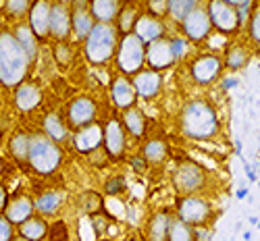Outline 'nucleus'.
Returning <instances> with one entry per match:
<instances>
[{
	"label": "nucleus",
	"instance_id": "473e14b6",
	"mask_svg": "<svg viewBox=\"0 0 260 241\" xmlns=\"http://www.w3.org/2000/svg\"><path fill=\"white\" fill-rule=\"evenodd\" d=\"M60 193L56 191H46V193H42L40 198L34 202V208H38L40 212H44V214H52L60 208Z\"/></svg>",
	"mask_w": 260,
	"mask_h": 241
},
{
	"label": "nucleus",
	"instance_id": "e433bc0d",
	"mask_svg": "<svg viewBox=\"0 0 260 241\" xmlns=\"http://www.w3.org/2000/svg\"><path fill=\"white\" fill-rule=\"evenodd\" d=\"M50 235V241H69V231H67V225H64L62 221L54 223L52 229L48 231Z\"/></svg>",
	"mask_w": 260,
	"mask_h": 241
},
{
	"label": "nucleus",
	"instance_id": "58836bf2",
	"mask_svg": "<svg viewBox=\"0 0 260 241\" xmlns=\"http://www.w3.org/2000/svg\"><path fill=\"white\" fill-rule=\"evenodd\" d=\"M171 50H173V56H175V60L181 58V56H185V52H187V44H185V40H181V38H173V40H171Z\"/></svg>",
	"mask_w": 260,
	"mask_h": 241
},
{
	"label": "nucleus",
	"instance_id": "09e8293b",
	"mask_svg": "<svg viewBox=\"0 0 260 241\" xmlns=\"http://www.w3.org/2000/svg\"><path fill=\"white\" fill-rule=\"evenodd\" d=\"M250 225H258V218L256 216H250Z\"/></svg>",
	"mask_w": 260,
	"mask_h": 241
},
{
	"label": "nucleus",
	"instance_id": "393cba45",
	"mask_svg": "<svg viewBox=\"0 0 260 241\" xmlns=\"http://www.w3.org/2000/svg\"><path fill=\"white\" fill-rule=\"evenodd\" d=\"M123 127L134 137H144V133H146V117H144V113L140 111V108H129V111H125Z\"/></svg>",
	"mask_w": 260,
	"mask_h": 241
},
{
	"label": "nucleus",
	"instance_id": "423d86ee",
	"mask_svg": "<svg viewBox=\"0 0 260 241\" xmlns=\"http://www.w3.org/2000/svg\"><path fill=\"white\" fill-rule=\"evenodd\" d=\"M208 17H210V25L221 31L223 36H231L240 29V15H237V9L233 7V3H227V0H214L206 7Z\"/></svg>",
	"mask_w": 260,
	"mask_h": 241
},
{
	"label": "nucleus",
	"instance_id": "de8ad7c7",
	"mask_svg": "<svg viewBox=\"0 0 260 241\" xmlns=\"http://www.w3.org/2000/svg\"><path fill=\"white\" fill-rule=\"evenodd\" d=\"M235 154L242 158V142L240 140H235Z\"/></svg>",
	"mask_w": 260,
	"mask_h": 241
},
{
	"label": "nucleus",
	"instance_id": "5701e85b",
	"mask_svg": "<svg viewBox=\"0 0 260 241\" xmlns=\"http://www.w3.org/2000/svg\"><path fill=\"white\" fill-rule=\"evenodd\" d=\"M15 100H17V106L21 108V111H31V108H36L42 100V94L36 85L31 83H21L17 87V94H15Z\"/></svg>",
	"mask_w": 260,
	"mask_h": 241
},
{
	"label": "nucleus",
	"instance_id": "39448f33",
	"mask_svg": "<svg viewBox=\"0 0 260 241\" xmlns=\"http://www.w3.org/2000/svg\"><path fill=\"white\" fill-rule=\"evenodd\" d=\"M117 67L123 75H136L146 62V46L134 36L127 33L117 44Z\"/></svg>",
	"mask_w": 260,
	"mask_h": 241
},
{
	"label": "nucleus",
	"instance_id": "bb28decb",
	"mask_svg": "<svg viewBox=\"0 0 260 241\" xmlns=\"http://www.w3.org/2000/svg\"><path fill=\"white\" fill-rule=\"evenodd\" d=\"M119 29L123 31V36L132 33L134 27H136V21L140 19V13H138V7L134 5H121V11H119Z\"/></svg>",
	"mask_w": 260,
	"mask_h": 241
},
{
	"label": "nucleus",
	"instance_id": "cd10ccee",
	"mask_svg": "<svg viewBox=\"0 0 260 241\" xmlns=\"http://www.w3.org/2000/svg\"><path fill=\"white\" fill-rule=\"evenodd\" d=\"M193 239H196V233H193L191 227H187L185 223H181L179 218H171L167 241H193Z\"/></svg>",
	"mask_w": 260,
	"mask_h": 241
},
{
	"label": "nucleus",
	"instance_id": "8fccbe9b",
	"mask_svg": "<svg viewBox=\"0 0 260 241\" xmlns=\"http://www.w3.org/2000/svg\"><path fill=\"white\" fill-rule=\"evenodd\" d=\"M252 239V233H244V241H250Z\"/></svg>",
	"mask_w": 260,
	"mask_h": 241
},
{
	"label": "nucleus",
	"instance_id": "a878e982",
	"mask_svg": "<svg viewBox=\"0 0 260 241\" xmlns=\"http://www.w3.org/2000/svg\"><path fill=\"white\" fill-rule=\"evenodd\" d=\"M46 235H48V227L42 218L31 216L29 221L21 225V239H25V241H42Z\"/></svg>",
	"mask_w": 260,
	"mask_h": 241
},
{
	"label": "nucleus",
	"instance_id": "1a4fd4ad",
	"mask_svg": "<svg viewBox=\"0 0 260 241\" xmlns=\"http://www.w3.org/2000/svg\"><path fill=\"white\" fill-rule=\"evenodd\" d=\"M181 25H183L185 38L191 40V42H202V40H206V38L210 36V29H212L208 11H206V7H202V5H196V9H193V11L183 19Z\"/></svg>",
	"mask_w": 260,
	"mask_h": 241
},
{
	"label": "nucleus",
	"instance_id": "f8f14e48",
	"mask_svg": "<svg viewBox=\"0 0 260 241\" xmlns=\"http://www.w3.org/2000/svg\"><path fill=\"white\" fill-rule=\"evenodd\" d=\"M132 33L146 46V44H152L165 38V23L158 15H140Z\"/></svg>",
	"mask_w": 260,
	"mask_h": 241
},
{
	"label": "nucleus",
	"instance_id": "4c0bfd02",
	"mask_svg": "<svg viewBox=\"0 0 260 241\" xmlns=\"http://www.w3.org/2000/svg\"><path fill=\"white\" fill-rule=\"evenodd\" d=\"M104 189H106L108 195H117V193H121L125 189V179L123 177H113L111 181L104 185Z\"/></svg>",
	"mask_w": 260,
	"mask_h": 241
},
{
	"label": "nucleus",
	"instance_id": "aec40b11",
	"mask_svg": "<svg viewBox=\"0 0 260 241\" xmlns=\"http://www.w3.org/2000/svg\"><path fill=\"white\" fill-rule=\"evenodd\" d=\"M88 11H90L92 19H96L100 25H111L119 17L121 5L117 0H94L92 5H88Z\"/></svg>",
	"mask_w": 260,
	"mask_h": 241
},
{
	"label": "nucleus",
	"instance_id": "9d476101",
	"mask_svg": "<svg viewBox=\"0 0 260 241\" xmlns=\"http://www.w3.org/2000/svg\"><path fill=\"white\" fill-rule=\"evenodd\" d=\"M221 69H223V60L214 54H202L200 58L193 60L191 64V77L196 83L200 85H208L212 83L216 77L221 75Z\"/></svg>",
	"mask_w": 260,
	"mask_h": 241
},
{
	"label": "nucleus",
	"instance_id": "2eb2a0df",
	"mask_svg": "<svg viewBox=\"0 0 260 241\" xmlns=\"http://www.w3.org/2000/svg\"><path fill=\"white\" fill-rule=\"evenodd\" d=\"M132 85H134V90L140 98H154L158 92H160V87H162V77L160 73L152 71V69H142L140 73L134 75L132 79Z\"/></svg>",
	"mask_w": 260,
	"mask_h": 241
},
{
	"label": "nucleus",
	"instance_id": "3c124183",
	"mask_svg": "<svg viewBox=\"0 0 260 241\" xmlns=\"http://www.w3.org/2000/svg\"><path fill=\"white\" fill-rule=\"evenodd\" d=\"M256 227H258V229H260V218H258V225H256Z\"/></svg>",
	"mask_w": 260,
	"mask_h": 241
},
{
	"label": "nucleus",
	"instance_id": "f257e3e1",
	"mask_svg": "<svg viewBox=\"0 0 260 241\" xmlns=\"http://www.w3.org/2000/svg\"><path fill=\"white\" fill-rule=\"evenodd\" d=\"M181 131L191 140H210L219 131V117L206 100H191L181 113Z\"/></svg>",
	"mask_w": 260,
	"mask_h": 241
},
{
	"label": "nucleus",
	"instance_id": "c85d7f7f",
	"mask_svg": "<svg viewBox=\"0 0 260 241\" xmlns=\"http://www.w3.org/2000/svg\"><path fill=\"white\" fill-rule=\"evenodd\" d=\"M196 0H169L167 3V15H171L175 21H181L183 23V19L196 9Z\"/></svg>",
	"mask_w": 260,
	"mask_h": 241
},
{
	"label": "nucleus",
	"instance_id": "2f4dec72",
	"mask_svg": "<svg viewBox=\"0 0 260 241\" xmlns=\"http://www.w3.org/2000/svg\"><path fill=\"white\" fill-rule=\"evenodd\" d=\"M250 60V52L244 48V46H233L227 50V58H225V64L231 69V71H240L244 69Z\"/></svg>",
	"mask_w": 260,
	"mask_h": 241
},
{
	"label": "nucleus",
	"instance_id": "603ef678",
	"mask_svg": "<svg viewBox=\"0 0 260 241\" xmlns=\"http://www.w3.org/2000/svg\"><path fill=\"white\" fill-rule=\"evenodd\" d=\"M0 173H3V162H0Z\"/></svg>",
	"mask_w": 260,
	"mask_h": 241
},
{
	"label": "nucleus",
	"instance_id": "b1692460",
	"mask_svg": "<svg viewBox=\"0 0 260 241\" xmlns=\"http://www.w3.org/2000/svg\"><path fill=\"white\" fill-rule=\"evenodd\" d=\"M169 225H171V216H169V214H165V212L154 214L152 218H150L148 231H146L148 241H167Z\"/></svg>",
	"mask_w": 260,
	"mask_h": 241
},
{
	"label": "nucleus",
	"instance_id": "0eeeda50",
	"mask_svg": "<svg viewBox=\"0 0 260 241\" xmlns=\"http://www.w3.org/2000/svg\"><path fill=\"white\" fill-rule=\"evenodd\" d=\"M206 183V173L200 164L196 162H183L179 164V168L173 175V185L179 193H185V195H191L204 187Z\"/></svg>",
	"mask_w": 260,
	"mask_h": 241
},
{
	"label": "nucleus",
	"instance_id": "7ed1b4c3",
	"mask_svg": "<svg viewBox=\"0 0 260 241\" xmlns=\"http://www.w3.org/2000/svg\"><path fill=\"white\" fill-rule=\"evenodd\" d=\"M117 29L113 25H100L96 23L90 36L85 38V56L94 64H104L106 60H111L117 52Z\"/></svg>",
	"mask_w": 260,
	"mask_h": 241
},
{
	"label": "nucleus",
	"instance_id": "a211bd4d",
	"mask_svg": "<svg viewBox=\"0 0 260 241\" xmlns=\"http://www.w3.org/2000/svg\"><path fill=\"white\" fill-rule=\"evenodd\" d=\"M102 137H104L102 127L96 125V123H92L88 127L79 129L77 133H75V140L73 142H75V148L79 152H94V150H98L102 146Z\"/></svg>",
	"mask_w": 260,
	"mask_h": 241
},
{
	"label": "nucleus",
	"instance_id": "6e6d98bb",
	"mask_svg": "<svg viewBox=\"0 0 260 241\" xmlns=\"http://www.w3.org/2000/svg\"><path fill=\"white\" fill-rule=\"evenodd\" d=\"M104 241H106V239H104Z\"/></svg>",
	"mask_w": 260,
	"mask_h": 241
},
{
	"label": "nucleus",
	"instance_id": "f704fd0d",
	"mask_svg": "<svg viewBox=\"0 0 260 241\" xmlns=\"http://www.w3.org/2000/svg\"><path fill=\"white\" fill-rule=\"evenodd\" d=\"M11 152L15 154L17 160H27V154H29V137L25 133L15 135L13 142H11Z\"/></svg>",
	"mask_w": 260,
	"mask_h": 241
},
{
	"label": "nucleus",
	"instance_id": "4be33fe9",
	"mask_svg": "<svg viewBox=\"0 0 260 241\" xmlns=\"http://www.w3.org/2000/svg\"><path fill=\"white\" fill-rule=\"evenodd\" d=\"M34 214V202L29 198H17L13 200L9 206H7V212H5V218L13 225H23L25 221H29Z\"/></svg>",
	"mask_w": 260,
	"mask_h": 241
},
{
	"label": "nucleus",
	"instance_id": "6ab92c4d",
	"mask_svg": "<svg viewBox=\"0 0 260 241\" xmlns=\"http://www.w3.org/2000/svg\"><path fill=\"white\" fill-rule=\"evenodd\" d=\"M113 102L117 108H123V111H129V108H134L136 104V90H134V85L132 81H129L127 77H117L113 81Z\"/></svg>",
	"mask_w": 260,
	"mask_h": 241
},
{
	"label": "nucleus",
	"instance_id": "72a5a7b5",
	"mask_svg": "<svg viewBox=\"0 0 260 241\" xmlns=\"http://www.w3.org/2000/svg\"><path fill=\"white\" fill-rule=\"evenodd\" d=\"M17 42H19V46L23 48V52L27 54V58L31 60V58H36V50H38V46H36V38H34V33H31V29L29 27H25V25H21L19 29H17Z\"/></svg>",
	"mask_w": 260,
	"mask_h": 241
},
{
	"label": "nucleus",
	"instance_id": "5fc2aeb1",
	"mask_svg": "<svg viewBox=\"0 0 260 241\" xmlns=\"http://www.w3.org/2000/svg\"><path fill=\"white\" fill-rule=\"evenodd\" d=\"M19 241H25V239H19Z\"/></svg>",
	"mask_w": 260,
	"mask_h": 241
},
{
	"label": "nucleus",
	"instance_id": "412c9836",
	"mask_svg": "<svg viewBox=\"0 0 260 241\" xmlns=\"http://www.w3.org/2000/svg\"><path fill=\"white\" fill-rule=\"evenodd\" d=\"M71 27L79 40H85L94 29V19L88 11V5H75L71 11Z\"/></svg>",
	"mask_w": 260,
	"mask_h": 241
},
{
	"label": "nucleus",
	"instance_id": "9b49d317",
	"mask_svg": "<svg viewBox=\"0 0 260 241\" xmlns=\"http://www.w3.org/2000/svg\"><path fill=\"white\" fill-rule=\"evenodd\" d=\"M102 144L111 158H121L125 152V127L119 119H108L102 127Z\"/></svg>",
	"mask_w": 260,
	"mask_h": 241
},
{
	"label": "nucleus",
	"instance_id": "a19ab883",
	"mask_svg": "<svg viewBox=\"0 0 260 241\" xmlns=\"http://www.w3.org/2000/svg\"><path fill=\"white\" fill-rule=\"evenodd\" d=\"M7 9L13 11V13H25L29 9V5L25 0H17V3H7Z\"/></svg>",
	"mask_w": 260,
	"mask_h": 241
},
{
	"label": "nucleus",
	"instance_id": "c756f323",
	"mask_svg": "<svg viewBox=\"0 0 260 241\" xmlns=\"http://www.w3.org/2000/svg\"><path fill=\"white\" fill-rule=\"evenodd\" d=\"M44 131H46L48 140H52L54 144L62 142L64 137H67V127H64V123L60 121L58 115H48L44 119Z\"/></svg>",
	"mask_w": 260,
	"mask_h": 241
},
{
	"label": "nucleus",
	"instance_id": "37998d69",
	"mask_svg": "<svg viewBox=\"0 0 260 241\" xmlns=\"http://www.w3.org/2000/svg\"><path fill=\"white\" fill-rule=\"evenodd\" d=\"M244 170H246V177H248V181H250V183H258L256 173L250 168V164H248V162H244Z\"/></svg>",
	"mask_w": 260,
	"mask_h": 241
},
{
	"label": "nucleus",
	"instance_id": "49530a36",
	"mask_svg": "<svg viewBox=\"0 0 260 241\" xmlns=\"http://www.w3.org/2000/svg\"><path fill=\"white\" fill-rule=\"evenodd\" d=\"M235 198H237V200L248 198V189H244V187H242V189H237V191H235Z\"/></svg>",
	"mask_w": 260,
	"mask_h": 241
},
{
	"label": "nucleus",
	"instance_id": "f3484780",
	"mask_svg": "<svg viewBox=\"0 0 260 241\" xmlns=\"http://www.w3.org/2000/svg\"><path fill=\"white\" fill-rule=\"evenodd\" d=\"M48 27H50V5L48 3H36V5H31V11H29V29H31L34 38L44 40L48 36Z\"/></svg>",
	"mask_w": 260,
	"mask_h": 241
},
{
	"label": "nucleus",
	"instance_id": "20e7f679",
	"mask_svg": "<svg viewBox=\"0 0 260 241\" xmlns=\"http://www.w3.org/2000/svg\"><path fill=\"white\" fill-rule=\"evenodd\" d=\"M60 150L58 146L44 137V135H36V137H29V154H27V160L29 164L34 166L36 173L40 175H50L58 168L60 164Z\"/></svg>",
	"mask_w": 260,
	"mask_h": 241
},
{
	"label": "nucleus",
	"instance_id": "ddd939ff",
	"mask_svg": "<svg viewBox=\"0 0 260 241\" xmlns=\"http://www.w3.org/2000/svg\"><path fill=\"white\" fill-rule=\"evenodd\" d=\"M146 62L150 64L152 71H162V69H169L173 62H175V56H173V50H171V40L162 38V40H156L152 44H148L146 48Z\"/></svg>",
	"mask_w": 260,
	"mask_h": 241
},
{
	"label": "nucleus",
	"instance_id": "dca6fc26",
	"mask_svg": "<svg viewBox=\"0 0 260 241\" xmlns=\"http://www.w3.org/2000/svg\"><path fill=\"white\" fill-rule=\"evenodd\" d=\"M48 33H52L56 40H67L71 33V9L64 3L50 5V27Z\"/></svg>",
	"mask_w": 260,
	"mask_h": 241
},
{
	"label": "nucleus",
	"instance_id": "79ce46f5",
	"mask_svg": "<svg viewBox=\"0 0 260 241\" xmlns=\"http://www.w3.org/2000/svg\"><path fill=\"white\" fill-rule=\"evenodd\" d=\"M146 158L144 156H136V158H132V168L134 170H138V173H144L146 170Z\"/></svg>",
	"mask_w": 260,
	"mask_h": 241
},
{
	"label": "nucleus",
	"instance_id": "ea45409f",
	"mask_svg": "<svg viewBox=\"0 0 260 241\" xmlns=\"http://www.w3.org/2000/svg\"><path fill=\"white\" fill-rule=\"evenodd\" d=\"M13 239V225L5 216H0V241H11Z\"/></svg>",
	"mask_w": 260,
	"mask_h": 241
},
{
	"label": "nucleus",
	"instance_id": "a18cd8bd",
	"mask_svg": "<svg viewBox=\"0 0 260 241\" xmlns=\"http://www.w3.org/2000/svg\"><path fill=\"white\" fill-rule=\"evenodd\" d=\"M7 200H9V198H7V189L0 185V210H5V208H7Z\"/></svg>",
	"mask_w": 260,
	"mask_h": 241
},
{
	"label": "nucleus",
	"instance_id": "f03ea898",
	"mask_svg": "<svg viewBox=\"0 0 260 241\" xmlns=\"http://www.w3.org/2000/svg\"><path fill=\"white\" fill-rule=\"evenodd\" d=\"M29 58L13 33H0V83L13 87L23 81Z\"/></svg>",
	"mask_w": 260,
	"mask_h": 241
},
{
	"label": "nucleus",
	"instance_id": "6e6552de",
	"mask_svg": "<svg viewBox=\"0 0 260 241\" xmlns=\"http://www.w3.org/2000/svg\"><path fill=\"white\" fill-rule=\"evenodd\" d=\"M177 212H179V221L185 223L187 227H200V225L208 223L212 208L204 198H198V195H185V198L179 202Z\"/></svg>",
	"mask_w": 260,
	"mask_h": 241
},
{
	"label": "nucleus",
	"instance_id": "4468645a",
	"mask_svg": "<svg viewBox=\"0 0 260 241\" xmlns=\"http://www.w3.org/2000/svg\"><path fill=\"white\" fill-rule=\"evenodd\" d=\"M67 117H69V125L77 127V129H83V127L92 125L94 119H96V104H94V100L85 98V96L75 98L71 102V106H69Z\"/></svg>",
	"mask_w": 260,
	"mask_h": 241
},
{
	"label": "nucleus",
	"instance_id": "7c9ffc66",
	"mask_svg": "<svg viewBox=\"0 0 260 241\" xmlns=\"http://www.w3.org/2000/svg\"><path fill=\"white\" fill-rule=\"evenodd\" d=\"M169 154V150H167V144L162 140H150L146 146H144V158L146 162H162Z\"/></svg>",
	"mask_w": 260,
	"mask_h": 241
},
{
	"label": "nucleus",
	"instance_id": "c03bdc74",
	"mask_svg": "<svg viewBox=\"0 0 260 241\" xmlns=\"http://www.w3.org/2000/svg\"><path fill=\"white\" fill-rule=\"evenodd\" d=\"M237 83V77H227V79H223V90H231V87H235Z\"/></svg>",
	"mask_w": 260,
	"mask_h": 241
},
{
	"label": "nucleus",
	"instance_id": "864d4df0",
	"mask_svg": "<svg viewBox=\"0 0 260 241\" xmlns=\"http://www.w3.org/2000/svg\"><path fill=\"white\" fill-rule=\"evenodd\" d=\"M125 241H136V239H125Z\"/></svg>",
	"mask_w": 260,
	"mask_h": 241
},
{
	"label": "nucleus",
	"instance_id": "c9c22d12",
	"mask_svg": "<svg viewBox=\"0 0 260 241\" xmlns=\"http://www.w3.org/2000/svg\"><path fill=\"white\" fill-rule=\"evenodd\" d=\"M252 17H250V38L254 40V44L260 48V5H254L252 9Z\"/></svg>",
	"mask_w": 260,
	"mask_h": 241
}]
</instances>
